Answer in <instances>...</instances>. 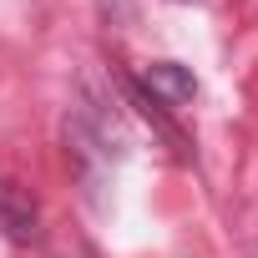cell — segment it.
<instances>
[{
    "label": "cell",
    "instance_id": "1",
    "mask_svg": "<svg viewBox=\"0 0 258 258\" xmlns=\"http://www.w3.org/2000/svg\"><path fill=\"white\" fill-rule=\"evenodd\" d=\"M0 233L11 243H36V233H41V203L16 177H0Z\"/></svg>",
    "mask_w": 258,
    "mask_h": 258
},
{
    "label": "cell",
    "instance_id": "2",
    "mask_svg": "<svg viewBox=\"0 0 258 258\" xmlns=\"http://www.w3.org/2000/svg\"><path fill=\"white\" fill-rule=\"evenodd\" d=\"M142 86L162 101V106H187L198 96V76L182 66V61H152L142 71Z\"/></svg>",
    "mask_w": 258,
    "mask_h": 258
}]
</instances>
